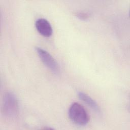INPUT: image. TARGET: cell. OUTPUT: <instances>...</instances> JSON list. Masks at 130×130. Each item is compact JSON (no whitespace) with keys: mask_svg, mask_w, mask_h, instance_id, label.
<instances>
[{"mask_svg":"<svg viewBox=\"0 0 130 130\" xmlns=\"http://www.w3.org/2000/svg\"><path fill=\"white\" fill-rule=\"evenodd\" d=\"M2 111L5 117L13 119L19 113V103L16 95L12 92H6L3 98Z\"/></svg>","mask_w":130,"mask_h":130,"instance_id":"obj_1","label":"cell"},{"mask_svg":"<svg viewBox=\"0 0 130 130\" xmlns=\"http://www.w3.org/2000/svg\"><path fill=\"white\" fill-rule=\"evenodd\" d=\"M68 115L71 120L79 125H85L89 120V116L84 107L78 103H74L70 107Z\"/></svg>","mask_w":130,"mask_h":130,"instance_id":"obj_2","label":"cell"},{"mask_svg":"<svg viewBox=\"0 0 130 130\" xmlns=\"http://www.w3.org/2000/svg\"><path fill=\"white\" fill-rule=\"evenodd\" d=\"M36 50L43 63L52 72L55 74L59 73V67L54 58L46 50L36 47Z\"/></svg>","mask_w":130,"mask_h":130,"instance_id":"obj_3","label":"cell"},{"mask_svg":"<svg viewBox=\"0 0 130 130\" xmlns=\"http://www.w3.org/2000/svg\"><path fill=\"white\" fill-rule=\"evenodd\" d=\"M38 31L42 36L49 37L52 35V28L49 22L45 18H39L35 23Z\"/></svg>","mask_w":130,"mask_h":130,"instance_id":"obj_4","label":"cell"},{"mask_svg":"<svg viewBox=\"0 0 130 130\" xmlns=\"http://www.w3.org/2000/svg\"><path fill=\"white\" fill-rule=\"evenodd\" d=\"M78 95L79 99L85 102L88 106L97 113L100 112V108L96 102L86 93L82 91H78Z\"/></svg>","mask_w":130,"mask_h":130,"instance_id":"obj_5","label":"cell"},{"mask_svg":"<svg viewBox=\"0 0 130 130\" xmlns=\"http://www.w3.org/2000/svg\"><path fill=\"white\" fill-rule=\"evenodd\" d=\"M76 16L81 20H86L89 17V14L85 12H79L76 14Z\"/></svg>","mask_w":130,"mask_h":130,"instance_id":"obj_6","label":"cell"}]
</instances>
